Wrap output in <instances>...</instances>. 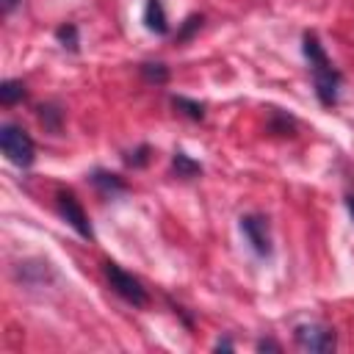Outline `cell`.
<instances>
[{
  "instance_id": "cell-17",
  "label": "cell",
  "mask_w": 354,
  "mask_h": 354,
  "mask_svg": "<svg viewBox=\"0 0 354 354\" xmlns=\"http://www.w3.org/2000/svg\"><path fill=\"white\" fill-rule=\"evenodd\" d=\"M147 158H149V147L141 144L136 152H130V158H124V163L133 166V169H138V166H147Z\"/></svg>"
},
{
  "instance_id": "cell-7",
  "label": "cell",
  "mask_w": 354,
  "mask_h": 354,
  "mask_svg": "<svg viewBox=\"0 0 354 354\" xmlns=\"http://www.w3.org/2000/svg\"><path fill=\"white\" fill-rule=\"evenodd\" d=\"M144 22L158 36L169 33V19H166V11H163V3L160 0H147V6H144Z\"/></svg>"
},
{
  "instance_id": "cell-12",
  "label": "cell",
  "mask_w": 354,
  "mask_h": 354,
  "mask_svg": "<svg viewBox=\"0 0 354 354\" xmlns=\"http://www.w3.org/2000/svg\"><path fill=\"white\" fill-rule=\"evenodd\" d=\"M171 105H174L180 113H185L188 119H194V122L205 119V105H202V102H194V100H188V97H171Z\"/></svg>"
},
{
  "instance_id": "cell-8",
  "label": "cell",
  "mask_w": 354,
  "mask_h": 354,
  "mask_svg": "<svg viewBox=\"0 0 354 354\" xmlns=\"http://www.w3.org/2000/svg\"><path fill=\"white\" fill-rule=\"evenodd\" d=\"M91 183H94L105 196H113V194L127 191V183H124L119 174H108V171H94V174H91Z\"/></svg>"
},
{
  "instance_id": "cell-3",
  "label": "cell",
  "mask_w": 354,
  "mask_h": 354,
  "mask_svg": "<svg viewBox=\"0 0 354 354\" xmlns=\"http://www.w3.org/2000/svg\"><path fill=\"white\" fill-rule=\"evenodd\" d=\"M293 340L299 348L304 351H315V354H329L337 346L335 329L324 326V324H299L293 329Z\"/></svg>"
},
{
  "instance_id": "cell-2",
  "label": "cell",
  "mask_w": 354,
  "mask_h": 354,
  "mask_svg": "<svg viewBox=\"0 0 354 354\" xmlns=\"http://www.w3.org/2000/svg\"><path fill=\"white\" fill-rule=\"evenodd\" d=\"M102 271H105V279L111 282L113 293H119V296H122L124 301H130L133 307H144V304L149 301L147 288H144L133 274H127L124 268H119L116 263L105 260V263H102Z\"/></svg>"
},
{
  "instance_id": "cell-16",
  "label": "cell",
  "mask_w": 354,
  "mask_h": 354,
  "mask_svg": "<svg viewBox=\"0 0 354 354\" xmlns=\"http://www.w3.org/2000/svg\"><path fill=\"white\" fill-rule=\"evenodd\" d=\"M202 22H205V19H202L199 14H191V17L183 22V28L177 30V41H188V39H191V36H194V33L202 28Z\"/></svg>"
},
{
  "instance_id": "cell-20",
  "label": "cell",
  "mask_w": 354,
  "mask_h": 354,
  "mask_svg": "<svg viewBox=\"0 0 354 354\" xmlns=\"http://www.w3.org/2000/svg\"><path fill=\"white\" fill-rule=\"evenodd\" d=\"M17 6V0H3V11H11Z\"/></svg>"
},
{
  "instance_id": "cell-5",
  "label": "cell",
  "mask_w": 354,
  "mask_h": 354,
  "mask_svg": "<svg viewBox=\"0 0 354 354\" xmlns=\"http://www.w3.org/2000/svg\"><path fill=\"white\" fill-rule=\"evenodd\" d=\"M241 232H243V238L249 241V246L260 257H268L271 254V230H268V218L266 216H260V213L243 216L241 218Z\"/></svg>"
},
{
  "instance_id": "cell-6",
  "label": "cell",
  "mask_w": 354,
  "mask_h": 354,
  "mask_svg": "<svg viewBox=\"0 0 354 354\" xmlns=\"http://www.w3.org/2000/svg\"><path fill=\"white\" fill-rule=\"evenodd\" d=\"M313 83H315V94L321 105L332 108L337 102V86H340V72L332 66V61L313 66Z\"/></svg>"
},
{
  "instance_id": "cell-18",
  "label": "cell",
  "mask_w": 354,
  "mask_h": 354,
  "mask_svg": "<svg viewBox=\"0 0 354 354\" xmlns=\"http://www.w3.org/2000/svg\"><path fill=\"white\" fill-rule=\"evenodd\" d=\"M257 351H282V346L274 340H257Z\"/></svg>"
},
{
  "instance_id": "cell-21",
  "label": "cell",
  "mask_w": 354,
  "mask_h": 354,
  "mask_svg": "<svg viewBox=\"0 0 354 354\" xmlns=\"http://www.w3.org/2000/svg\"><path fill=\"white\" fill-rule=\"evenodd\" d=\"M346 207H348V213H351V218H354V196L346 199Z\"/></svg>"
},
{
  "instance_id": "cell-11",
  "label": "cell",
  "mask_w": 354,
  "mask_h": 354,
  "mask_svg": "<svg viewBox=\"0 0 354 354\" xmlns=\"http://www.w3.org/2000/svg\"><path fill=\"white\" fill-rule=\"evenodd\" d=\"M19 100H25V86H22V80H3V83H0V102H3V105H14V102H19Z\"/></svg>"
},
{
  "instance_id": "cell-19",
  "label": "cell",
  "mask_w": 354,
  "mask_h": 354,
  "mask_svg": "<svg viewBox=\"0 0 354 354\" xmlns=\"http://www.w3.org/2000/svg\"><path fill=\"white\" fill-rule=\"evenodd\" d=\"M221 348H224V351H230V348H232V343H230V340H218V343H216V351H221Z\"/></svg>"
},
{
  "instance_id": "cell-1",
  "label": "cell",
  "mask_w": 354,
  "mask_h": 354,
  "mask_svg": "<svg viewBox=\"0 0 354 354\" xmlns=\"http://www.w3.org/2000/svg\"><path fill=\"white\" fill-rule=\"evenodd\" d=\"M0 149L14 166H30L36 158L33 138L19 124H3L0 127Z\"/></svg>"
},
{
  "instance_id": "cell-15",
  "label": "cell",
  "mask_w": 354,
  "mask_h": 354,
  "mask_svg": "<svg viewBox=\"0 0 354 354\" xmlns=\"http://www.w3.org/2000/svg\"><path fill=\"white\" fill-rule=\"evenodd\" d=\"M55 39H58L64 47H69V50H77V44H80V39H77V28H75L72 22L61 25V28L55 30Z\"/></svg>"
},
{
  "instance_id": "cell-9",
  "label": "cell",
  "mask_w": 354,
  "mask_h": 354,
  "mask_svg": "<svg viewBox=\"0 0 354 354\" xmlns=\"http://www.w3.org/2000/svg\"><path fill=\"white\" fill-rule=\"evenodd\" d=\"M301 50H304V58L310 61V66H318V64H326V61H329V55H326V50L321 47V41H318L315 33H304Z\"/></svg>"
},
{
  "instance_id": "cell-14",
  "label": "cell",
  "mask_w": 354,
  "mask_h": 354,
  "mask_svg": "<svg viewBox=\"0 0 354 354\" xmlns=\"http://www.w3.org/2000/svg\"><path fill=\"white\" fill-rule=\"evenodd\" d=\"M61 119H64V113H61L55 105H41V108H39V122H41L50 133H61Z\"/></svg>"
},
{
  "instance_id": "cell-10",
  "label": "cell",
  "mask_w": 354,
  "mask_h": 354,
  "mask_svg": "<svg viewBox=\"0 0 354 354\" xmlns=\"http://www.w3.org/2000/svg\"><path fill=\"white\" fill-rule=\"evenodd\" d=\"M171 171H174L177 177H183V180H191V177L202 174V166H199L194 158H188L185 152H174V158H171Z\"/></svg>"
},
{
  "instance_id": "cell-13",
  "label": "cell",
  "mask_w": 354,
  "mask_h": 354,
  "mask_svg": "<svg viewBox=\"0 0 354 354\" xmlns=\"http://www.w3.org/2000/svg\"><path fill=\"white\" fill-rule=\"evenodd\" d=\"M138 69H141V75H144L147 83L163 86V83L169 80V66H166V64H152V61H147V64H141Z\"/></svg>"
},
{
  "instance_id": "cell-4",
  "label": "cell",
  "mask_w": 354,
  "mask_h": 354,
  "mask_svg": "<svg viewBox=\"0 0 354 354\" xmlns=\"http://www.w3.org/2000/svg\"><path fill=\"white\" fill-rule=\"evenodd\" d=\"M55 202H58V213L66 218V224H69L80 238L91 241V238H94V230H91V224H88V216H86L83 205L77 202V196H75L72 191H58Z\"/></svg>"
}]
</instances>
